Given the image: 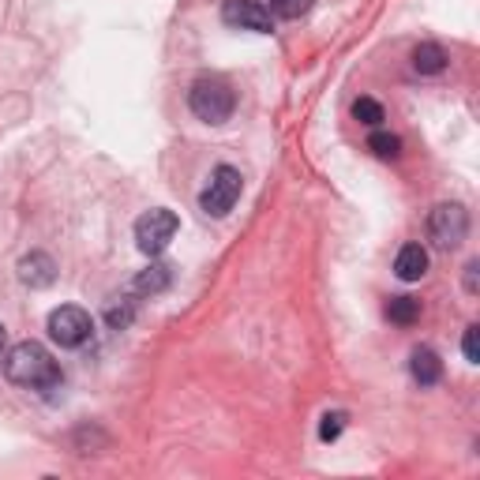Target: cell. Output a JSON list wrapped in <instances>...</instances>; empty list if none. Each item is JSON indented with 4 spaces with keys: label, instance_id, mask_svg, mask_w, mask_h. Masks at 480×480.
Masks as SVG:
<instances>
[{
    "label": "cell",
    "instance_id": "obj_7",
    "mask_svg": "<svg viewBox=\"0 0 480 480\" xmlns=\"http://www.w3.org/2000/svg\"><path fill=\"white\" fill-rule=\"evenodd\" d=\"M221 19L230 26H240V30H255V35H271V8H263L260 0H226L221 5Z\"/></svg>",
    "mask_w": 480,
    "mask_h": 480
},
{
    "label": "cell",
    "instance_id": "obj_17",
    "mask_svg": "<svg viewBox=\"0 0 480 480\" xmlns=\"http://www.w3.org/2000/svg\"><path fill=\"white\" fill-rule=\"evenodd\" d=\"M353 117H357L361 124H368V128H379V120H383V106H379L375 98H357V102H353Z\"/></svg>",
    "mask_w": 480,
    "mask_h": 480
},
{
    "label": "cell",
    "instance_id": "obj_12",
    "mask_svg": "<svg viewBox=\"0 0 480 480\" xmlns=\"http://www.w3.org/2000/svg\"><path fill=\"white\" fill-rule=\"evenodd\" d=\"M413 68H417L421 76H439V72L446 68V53H443V46H435V42L417 46V49H413Z\"/></svg>",
    "mask_w": 480,
    "mask_h": 480
},
{
    "label": "cell",
    "instance_id": "obj_19",
    "mask_svg": "<svg viewBox=\"0 0 480 480\" xmlns=\"http://www.w3.org/2000/svg\"><path fill=\"white\" fill-rule=\"evenodd\" d=\"M462 349H465V361H469V364H476V361H480V327H469V331H465Z\"/></svg>",
    "mask_w": 480,
    "mask_h": 480
},
{
    "label": "cell",
    "instance_id": "obj_20",
    "mask_svg": "<svg viewBox=\"0 0 480 480\" xmlns=\"http://www.w3.org/2000/svg\"><path fill=\"white\" fill-rule=\"evenodd\" d=\"M465 290H469V293H476V263H469V267H465Z\"/></svg>",
    "mask_w": 480,
    "mask_h": 480
},
{
    "label": "cell",
    "instance_id": "obj_4",
    "mask_svg": "<svg viewBox=\"0 0 480 480\" xmlns=\"http://www.w3.org/2000/svg\"><path fill=\"white\" fill-rule=\"evenodd\" d=\"M240 188H244V177L240 169L233 166H218L210 184L203 188V196H199V207L210 214V218H226L233 210V203L240 199Z\"/></svg>",
    "mask_w": 480,
    "mask_h": 480
},
{
    "label": "cell",
    "instance_id": "obj_16",
    "mask_svg": "<svg viewBox=\"0 0 480 480\" xmlns=\"http://www.w3.org/2000/svg\"><path fill=\"white\" fill-rule=\"evenodd\" d=\"M315 0H271V12L281 15V19H301L311 12Z\"/></svg>",
    "mask_w": 480,
    "mask_h": 480
},
{
    "label": "cell",
    "instance_id": "obj_18",
    "mask_svg": "<svg viewBox=\"0 0 480 480\" xmlns=\"http://www.w3.org/2000/svg\"><path fill=\"white\" fill-rule=\"evenodd\" d=\"M342 428H345V413H327L323 424H319V439H323V443H334V439L342 435Z\"/></svg>",
    "mask_w": 480,
    "mask_h": 480
},
{
    "label": "cell",
    "instance_id": "obj_9",
    "mask_svg": "<svg viewBox=\"0 0 480 480\" xmlns=\"http://www.w3.org/2000/svg\"><path fill=\"white\" fill-rule=\"evenodd\" d=\"M394 274L402 281H421L428 274V251L421 244H405L398 251V260H394Z\"/></svg>",
    "mask_w": 480,
    "mask_h": 480
},
{
    "label": "cell",
    "instance_id": "obj_14",
    "mask_svg": "<svg viewBox=\"0 0 480 480\" xmlns=\"http://www.w3.org/2000/svg\"><path fill=\"white\" fill-rule=\"evenodd\" d=\"M387 315H391V323L409 327V323H417V319H421V301H413V297H391Z\"/></svg>",
    "mask_w": 480,
    "mask_h": 480
},
{
    "label": "cell",
    "instance_id": "obj_2",
    "mask_svg": "<svg viewBox=\"0 0 480 480\" xmlns=\"http://www.w3.org/2000/svg\"><path fill=\"white\" fill-rule=\"evenodd\" d=\"M188 106H191V113H196L199 120H207V124H226L233 117V90H230L226 79L203 76V79L191 83Z\"/></svg>",
    "mask_w": 480,
    "mask_h": 480
},
{
    "label": "cell",
    "instance_id": "obj_10",
    "mask_svg": "<svg viewBox=\"0 0 480 480\" xmlns=\"http://www.w3.org/2000/svg\"><path fill=\"white\" fill-rule=\"evenodd\" d=\"M169 281H173L169 263H150V267L139 271V278L132 281V293H139V297H158V293L169 290Z\"/></svg>",
    "mask_w": 480,
    "mask_h": 480
},
{
    "label": "cell",
    "instance_id": "obj_5",
    "mask_svg": "<svg viewBox=\"0 0 480 480\" xmlns=\"http://www.w3.org/2000/svg\"><path fill=\"white\" fill-rule=\"evenodd\" d=\"M469 233V214L462 203H439L428 218V237L439 251H454Z\"/></svg>",
    "mask_w": 480,
    "mask_h": 480
},
{
    "label": "cell",
    "instance_id": "obj_21",
    "mask_svg": "<svg viewBox=\"0 0 480 480\" xmlns=\"http://www.w3.org/2000/svg\"><path fill=\"white\" fill-rule=\"evenodd\" d=\"M5 342H8V331H5V323H0V349H5Z\"/></svg>",
    "mask_w": 480,
    "mask_h": 480
},
{
    "label": "cell",
    "instance_id": "obj_15",
    "mask_svg": "<svg viewBox=\"0 0 480 480\" xmlns=\"http://www.w3.org/2000/svg\"><path fill=\"white\" fill-rule=\"evenodd\" d=\"M368 150H372L375 158H398V154H402V139H398L394 132H372Z\"/></svg>",
    "mask_w": 480,
    "mask_h": 480
},
{
    "label": "cell",
    "instance_id": "obj_1",
    "mask_svg": "<svg viewBox=\"0 0 480 480\" xmlns=\"http://www.w3.org/2000/svg\"><path fill=\"white\" fill-rule=\"evenodd\" d=\"M5 375L15 383V387L26 391H53L60 387V368L49 357V349L38 342H19L8 349L5 357Z\"/></svg>",
    "mask_w": 480,
    "mask_h": 480
},
{
    "label": "cell",
    "instance_id": "obj_11",
    "mask_svg": "<svg viewBox=\"0 0 480 480\" xmlns=\"http://www.w3.org/2000/svg\"><path fill=\"white\" fill-rule=\"evenodd\" d=\"M409 372H413V379H417L421 387H435L439 375H443V361L435 357V349H413Z\"/></svg>",
    "mask_w": 480,
    "mask_h": 480
},
{
    "label": "cell",
    "instance_id": "obj_8",
    "mask_svg": "<svg viewBox=\"0 0 480 480\" xmlns=\"http://www.w3.org/2000/svg\"><path fill=\"white\" fill-rule=\"evenodd\" d=\"M19 281L30 285V290H49V285L56 281V263L53 255L46 251H30L19 260Z\"/></svg>",
    "mask_w": 480,
    "mask_h": 480
},
{
    "label": "cell",
    "instance_id": "obj_6",
    "mask_svg": "<svg viewBox=\"0 0 480 480\" xmlns=\"http://www.w3.org/2000/svg\"><path fill=\"white\" fill-rule=\"evenodd\" d=\"M94 334V319L90 311L76 308V304H64L56 311H49V338L64 349H79L83 342H90Z\"/></svg>",
    "mask_w": 480,
    "mask_h": 480
},
{
    "label": "cell",
    "instance_id": "obj_3",
    "mask_svg": "<svg viewBox=\"0 0 480 480\" xmlns=\"http://www.w3.org/2000/svg\"><path fill=\"white\" fill-rule=\"evenodd\" d=\"M177 230H180L177 214L166 207H154L136 221V244L143 255H162L169 248V240L177 237Z\"/></svg>",
    "mask_w": 480,
    "mask_h": 480
},
{
    "label": "cell",
    "instance_id": "obj_13",
    "mask_svg": "<svg viewBox=\"0 0 480 480\" xmlns=\"http://www.w3.org/2000/svg\"><path fill=\"white\" fill-rule=\"evenodd\" d=\"M132 319H136V301L132 297H113L106 304V323L113 331H128V327H132Z\"/></svg>",
    "mask_w": 480,
    "mask_h": 480
}]
</instances>
